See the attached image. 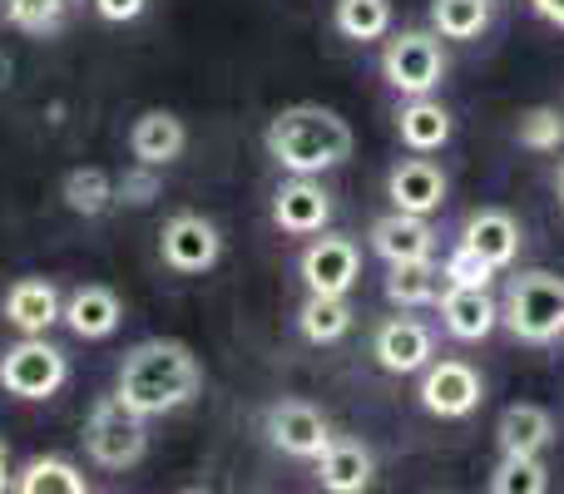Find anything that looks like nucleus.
<instances>
[{
	"label": "nucleus",
	"mask_w": 564,
	"mask_h": 494,
	"mask_svg": "<svg viewBox=\"0 0 564 494\" xmlns=\"http://www.w3.org/2000/svg\"><path fill=\"white\" fill-rule=\"evenodd\" d=\"M198 391H204V361L194 356L188 341L149 337V341H139V347H129L124 361H119L115 396L144 420L184 410Z\"/></svg>",
	"instance_id": "nucleus-1"
},
{
	"label": "nucleus",
	"mask_w": 564,
	"mask_h": 494,
	"mask_svg": "<svg viewBox=\"0 0 564 494\" xmlns=\"http://www.w3.org/2000/svg\"><path fill=\"white\" fill-rule=\"evenodd\" d=\"M268 158L292 178H317L351 158V124L327 105H288L263 134Z\"/></svg>",
	"instance_id": "nucleus-2"
},
{
	"label": "nucleus",
	"mask_w": 564,
	"mask_h": 494,
	"mask_svg": "<svg viewBox=\"0 0 564 494\" xmlns=\"http://www.w3.org/2000/svg\"><path fill=\"white\" fill-rule=\"evenodd\" d=\"M500 321L516 341L525 347H550L564 337V277L535 267V272H516L506 282L500 297Z\"/></svg>",
	"instance_id": "nucleus-3"
},
{
	"label": "nucleus",
	"mask_w": 564,
	"mask_h": 494,
	"mask_svg": "<svg viewBox=\"0 0 564 494\" xmlns=\"http://www.w3.org/2000/svg\"><path fill=\"white\" fill-rule=\"evenodd\" d=\"M149 450V420L134 416L119 396L95 400L85 420V455L99 470H134Z\"/></svg>",
	"instance_id": "nucleus-4"
},
{
	"label": "nucleus",
	"mask_w": 564,
	"mask_h": 494,
	"mask_svg": "<svg viewBox=\"0 0 564 494\" xmlns=\"http://www.w3.org/2000/svg\"><path fill=\"white\" fill-rule=\"evenodd\" d=\"M381 79L406 99L431 95V89L446 79L441 35H431V30H397V35L381 45Z\"/></svg>",
	"instance_id": "nucleus-5"
},
{
	"label": "nucleus",
	"mask_w": 564,
	"mask_h": 494,
	"mask_svg": "<svg viewBox=\"0 0 564 494\" xmlns=\"http://www.w3.org/2000/svg\"><path fill=\"white\" fill-rule=\"evenodd\" d=\"M69 381V356L50 337H20L0 351V386L15 400H50Z\"/></svg>",
	"instance_id": "nucleus-6"
},
{
	"label": "nucleus",
	"mask_w": 564,
	"mask_h": 494,
	"mask_svg": "<svg viewBox=\"0 0 564 494\" xmlns=\"http://www.w3.org/2000/svg\"><path fill=\"white\" fill-rule=\"evenodd\" d=\"M263 436H268V446L282 450L288 460H312V465H317L322 450L337 440L327 416H322L317 406H307V400H278V406H268Z\"/></svg>",
	"instance_id": "nucleus-7"
},
{
	"label": "nucleus",
	"mask_w": 564,
	"mask_h": 494,
	"mask_svg": "<svg viewBox=\"0 0 564 494\" xmlns=\"http://www.w3.org/2000/svg\"><path fill=\"white\" fill-rule=\"evenodd\" d=\"M421 410L426 416H441V420H466L470 410L480 406V396H486V386H480V371L470 366V361H431L426 371H421Z\"/></svg>",
	"instance_id": "nucleus-8"
},
{
	"label": "nucleus",
	"mask_w": 564,
	"mask_h": 494,
	"mask_svg": "<svg viewBox=\"0 0 564 494\" xmlns=\"http://www.w3.org/2000/svg\"><path fill=\"white\" fill-rule=\"evenodd\" d=\"M297 272L312 297H347L361 277V248L341 233H322L297 257Z\"/></svg>",
	"instance_id": "nucleus-9"
},
{
	"label": "nucleus",
	"mask_w": 564,
	"mask_h": 494,
	"mask_svg": "<svg viewBox=\"0 0 564 494\" xmlns=\"http://www.w3.org/2000/svg\"><path fill=\"white\" fill-rule=\"evenodd\" d=\"M159 257L164 267H174L178 277H198V272L218 267L224 257V233L208 223L204 213H174L159 233Z\"/></svg>",
	"instance_id": "nucleus-10"
},
{
	"label": "nucleus",
	"mask_w": 564,
	"mask_h": 494,
	"mask_svg": "<svg viewBox=\"0 0 564 494\" xmlns=\"http://www.w3.org/2000/svg\"><path fill=\"white\" fill-rule=\"evenodd\" d=\"M371 356H377V366L387 376H416V371H426L436 361V337L416 317H391L371 337Z\"/></svg>",
	"instance_id": "nucleus-11"
},
{
	"label": "nucleus",
	"mask_w": 564,
	"mask_h": 494,
	"mask_svg": "<svg viewBox=\"0 0 564 494\" xmlns=\"http://www.w3.org/2000/svg\"><path fill=\"white\" fill-rule=\"evenodd\" d=\"M273 223L292 238H312L332 223V194L317 178H288L273 194Z\"/></svg>",
	"instance_id": "nucleus-12"
},
{
	"label": "nucleus",
	"mask_w": 564,
	"mask_h": 494,
	"mask_svg": "<svg viewBox=\"0 0 564 494\" xmlns=\"http://www.w3.org/2000/svg\"><path fill=\"white\" fill-rule=\"evenodd\" d=\"M446 174H441L431 158H401L397 168L387 174V198L397 213H416L431 218L441 204H446Z\"/></svg>",
	"instance_id": "nucleus-13"
},
{
	"label": "nucleus",
	"mask_w": 564,
	"mask_h": 494,
	"mask_svg": "<svg viewBox=\"0 0 564 494\" xmlns=\"http://www.w3.org/2000/svg\"><path fill=\"white\" fill-rule=\"evenodd\" d=\"M0 311H6V321L20 337H45L59 321V311H65V297H59V287L50 277H20V282H10Z\"/></svg>",
	"instance_id": "nucleus-14"
},
{
	"label": "nucleus",
	"mask_w": 564,
	"mask_h": 494,
	"mask_svg": "<svg viewBox=\"0 0 564 494\" xmlns=\"http://www.w3.org/2000/svg\"><path fill=\"white\" fill-rule=\"evenodd\" d=\"M59 321H65L79 341H105V337H115L119 321H124V301H119V292L105 287V282H85V287H75L65 297Z\"/></svg>",
	"instance_id": "nucleus-15"
},
{
	"label": "nucleus",
	"mask_w": 564,
	"mask_h": 494,
	"mask_svg": "<svg viewBox=\"0 0 564 494\" xmlns=\"http://www.w3.org/2000/svg\"><path fill=\"white\" fill-rule=\"evenodd\" d=\"M371 248H377V257H387V267H401V262H436V228L416 213H397V208H391L387 218L371 223Z\"/></svg>",
	"instance_id": "nucleus-16"
},
{
	"label": "nucleus",
	"mask_w": 564,
	"mask_h": 494,
	"mask_svg": "<svg viewBox=\"0 0 564 494\" xmlns=\"http://www.w3.org/2000/svg\"><path fill=\"white\" fill-rule=\"evenodd\" d=\"M441 327L456 341H486L500 327V301L490 287H446L441 292Z\"/></svg>",
	"instance_id": "nucleus-17"
},
{
	"label": "nucleus",
	"mask_w": 564,
	"mask_h": 494,
	"mask_svg": "<svg viewBox=\"0 0 564 494\" xmlns=\"http://www.w3.org/2000/svg\"><path fill=\"white\" fill-rule=\"evenodd\" d=\"M460 243L476 252V257H486L496 272H506L510 262L520 257L525 233H520V223L506 208H476V213L466 218V228H460Z\"/></svg>",
	"instance_id": "nucleus-18"
},
{
	"label": "nucleus",
	"mask_w": 564,
	"mask_h": 494,
	"mask_svg": "<svg viewBox=\"0 0 564 494\" xmlns=\"http://www.w3.org/2000/svg\"><path fill=\"white\" fill-rule=\"evenodd\" d=\"M184 149H188V129L174 109H144V114L134 119V129H129V154H134V164L164 168V164H174Z\"/></svg>",
	"instance_id": "nucleus-19"
},
{
	"label": "nucleus",
	"mask_w": 564,
	"mask_h": 494,
	"mask_svg": "<svg viewBox=\"0 0 564 494\" xmlns=\"http://www.w3.org/2000/svg\"><path fill=\"white\" fill-rule=\"evenodd\" d=\"M550 440H555V416L535 400H516V406L500 410L496 420V446L500 455H545Z\"/></svg>",
	"instance_id": "nucleus-20"
},
{
	"label": "nucleus",
	"mask_w": 564,
	"mask_h": 494,
	"mask_svg": "<svg viewBox=\"0 0 564 494\" xmlns=\"http://www.w3.org/2000/svg\"><path fill=\"white\" fill-rule=\"evenodd\" d=\"M371 475H377V460H371V450L351 436H337L317 460L322 494H367Z\"/></svg>",
	"instance_id": "nucleus-21"
},
{
	"label": "nucleus",
	"mask_w": 564,
	"mask_h": 494,
	"mask_svg": "<svg viewBox=\"0 0 564 494\" xmlns=\"http://www.w3.org/2000/svg\"><path fill=\"white\" fill-rule=\"evenodd\" d=\"M397 134H401V144H406L411 154H436V149L451 139L446 105H436L431 95L406 99V105L397 109Z\"/></svg>",
	"instance_id": "nucleus-22"
},
{
	"label": "nucleus",
	"mask_w": 564,
	"mask_h": 494,
	"mask_svg": "<svg viewBox=\"0 0 564 494\" xmlns=\"http://www.w3.org/2000/svg\"><path fill=\"white\" fill-rule=\"evenodd\" d=\"M85 10V0H6L0 6V20L20 35H35V40H50L59 30L75 25V15Z\"/></svg>",
	"instance_id": "nucleus-23"
},
{
	"label": "nucleus",
	"mask_w": 564,
	"mask_h": 494,
	"mask_svg": "<svg viewBox=\"0 0 564 494\" xmlns=\"http://www.w3.org/2000/svg\"><path fill=\"white\" fill-rule=\"evenodd\" d=\"M10 494H89V475L65 455H30Z\"/></svg>",
	"instance_id": "nucleus-24"
},
{
	"label": "nucleus",
	"mask_w": 564,
	"mask_h": 494,
	"mask_svg": "<svg viewBox=\"0 0 564 494\" xmlns=\"http://www.w3.org/2000/svg\"><path fill=\"white\" fill-rule=\"evenodd\" d=\"M351 321H357V311H351L347 297H312L297 307V331L312 341V347H332V341H341L351 331Z\"/></svg>",
	"instance_id": "nucleus-25"
},
{
	"label": "nucleus",
	"mask_w": 564,
	"mask_h": 494,
	"mask_svg": "<svg viewBox=\"0 0 564 494\" xmlns=\"http://www.w3.org/2000/svg\"><path fill=\"white\" fill-rule=\"evenodd\" d=\"M59 198H65L69 213L79 218H99L115 208V174H105V168L85 164V168H69L65 184H59Z\"/></svg>",
	"instance_id": "nucleus-26"
},
{
	"label": "nucleus",
	"mask_w": 564,
	"mask_h": 494,
	"mask_svg": "<svg viewBox=\"0 0 564 494\" xmlns=\"http://www.w3.org/2000/svg\"><path fill=\"white\" fill-rule=\"evenodd\" d=\"M441 292H446V282H441L436 262H401L387 272V301H397V307H431V301H441Z\"/></svg>",
	"instance_id": "nucleus-27"
},
{
	"label": "nucleus",
	"mask_w": 564,
	"mask_h": 494,
	"mask_svg": "<svg viewBox=\"0 0 564 494\" xmlns=\"http://www.w3.org/2000/svg\"><path fill=\"white\" fill-rule=\"evenodd\" d=\"M332 25H337L347 40H357V45L387 40V30H391V0H337V10H332Z\"/></svg>",
	"instance_id": "nucleus-28"
},
{
	"label": "nucleus",
	"mask_w": 564,
	"mask_h": 494,
	"mask_svg": "<svg viewBox=\"0 0 564 494\" xmlns=\"http://www.w3.org/2000/svg\"><path fill=\"white\" fill-rule=\"evenodd\" d=\"M431 25L441 40H480L490 25V0H431Z\"/></svg>",
	"instance_id": "nucleus-29"
},
{
	"label": "nucleus",
	"mask_w": 564,
	"mask_h": 494,
	"mask_svg": "<svg viewBox=\"0 0 564 494\" xmlns=\"http://www.w3.org/2000/svg\"><path fill=\"white\" fill-rule=\"evenodd\" d=\"M490 494H550V470L540 455H500Z\"/></svg>",
	"instance_id": "nucleus-30"
},
{
	"label": "nucleus",
	"mask_w": 564,
	"mask_h": 494,
	"mask_svg": "<svg viewBox=\"0 0 564 494\" xmlns=\"http://www.w3.org/2000/svg\"><path fill=\"white\" fill-rule=\"evenodd\" d=\"M520 144L525 149H535V154H555V149L564 144V114L555 105H535V109H525L520 114Z\"/></svg>",
	"instance_id": "nucleus-31"
},
{
	"label": "nucleus",
	"mask_w": 564,
	"mask_h": 494,
	"mask_svg": "<svg viewBox=\"0 0 564 494\" xmlns=\"http://www.w3.org/2000/svg\"><path fill=\"white\" fill-rule=\"evenodd\" d=\"M490 277H496V267L486 257H476L466 243H456L446 252V262H441V282L446 287H490Z\"/></svg>",
	"instance_id": "nucleus-32"
},
{
	"label": "nucleus",
	"mask_w": 564,
	"mask_h": 494,
	"mask_svg": "<svg viewBox=\"0 0 564 494\" xmlns=\"http://www.w3.org/2000/svg\"><path fill=\"white\" fill-rule=\"evenodd\" d=\"M159 198V168L149 164H134L115 178V204H129V208H144Z\"/></svg>",
	"instance_id": "nucleus-33"
},
{
	"label": "nucleus",
	"mask_w": 564,
	"mask_h": 494,
	"mask_svg": "<svg viewBox=\"0 0 564 494\" xmlns=\"http://www.w3.org/2000/svg\"><path fill=\"white\" fill-rule=\"evenodd\" d=\"M89 6H95V15L109 20V25H129V20L144 15L149 0H89Z\"/></svg>",
	"instance_id": "nucleus-34"
},
{
	"label": "nucleus",
	"mask_w": 564,
	"mask_h": 494,
	"mask_svg": "<svg viewBox=\"0 0 564 494\" xmlns=\"http://www.w3.org/2000/svg\"><path fill=\"white\" fill-rule=\"evenodd\" d=\"M530 6H535L540 20H550V25L564 30V0H530Z\"/></svg>",
	"instance_id": "nucleus-35"
},
{
	"label": "nucleus",
	"mask_w": 564,
	"mask_h": 494,
	"mask_svg": "<svg viewBox=\"0 0 564 494\" xmlns=\"http://www.w3.org/2000/svg\"><path fill=\"white\" fill-rule=\"evenodd\" d=\"M10 485H15V480H10V465H6V446H0V494H10Z\"/></svg>",
	"instance_id": "nucleus-36"
},
{
	"label": "nucleus",
	"mask_w": 564,
	"mask_h": 494,
	"mask_svg": "<svg viewBox=\"0 0 564 494\" xmlns=\"http://www.w3.org/2000/svg\"><path fill=\"white\" fill-rule=\"evenodd\" d=\"M10 75H15V65H10V55L0 50V89H10Z\"/></svg>",
	"instance_id": "nucleus-37"
},
{
	"label": "nucleus",
	"mask_w": 564,
	"mask_h": 494,
	"mask_svg": "<svg viewBox=\"0 0 564 494\" xmlns=\"http://www.w3.org/2000/svg\"><path fill=\"white\" fill-rule=\"evenodd\" d=\"M560 204H564V164H560Z\"/></svg>",
	"instance_id": "nucleus-38"
},
{
	"label": "nucleus",
	"mask_w": 564,
	"mask_h": 494,
	"mask_svg": "<svg viewBox=\"0 0 564 494\" xmlns=\"http://www.w3.org/2000/svg\"><path fill=\"white\" fill-rule=\"evenodd\" d=\"M178 494H208V490H178Z\"/></svg>",
	"instance_id": "nucleus-39"
}]
</instances>
